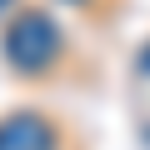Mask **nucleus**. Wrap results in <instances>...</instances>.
I'll return each instance as SVG.
<instances>
[{"mask_svg": "<svg viewBox=\"0 0 150 150\" xmlns=\"http://www.w3.org/2000/svg\"><path fill=\"white\" fill-rule=\"evenodd\" d=\"M0 50H5V60H10L20 75H40V70L60 55V25H55L45 10H25V15L10 20Z\"/></svg>", "mask_w": 150, "mask_h": 150, "instance_id": "nucleus-1", "label": "nucleus"}, {"mask_svg": "<svg viewBox=\"0 0 150 150\" xmlns=\"http://www.w3.org/2000/svg\"><path fill=\"white\" fill-rule=\"evenodd\" d=\"M55 145H60L55 125L35 110H15L0 120V150H55Z\"/></svg>", "mask_w": 150, "mask_h": 150, "instance_id": "nucleus-2", "label": "nucleus"}, {"mask_svg": "<svg viewBox=\"0 0 150 150\" xmlns=\"http://www.w3.org/2000/svg\"><path fill=\"white\" fill-rule=\"evenodd\" d=\"M0 5H5V0H0Z\"/></svg>", "mask_w": 150, "mask_h": 150, "instance_id": "nucleus-3", "label": "nucleus"}]
</instances>
